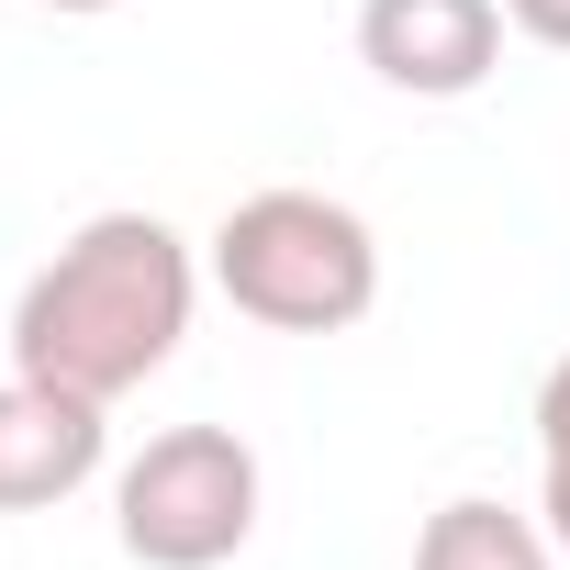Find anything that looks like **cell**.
<instances>
[{
  "mask_svg": "<svg viewBox=\"0 0 570 570\" xmlns=\"http://www.w3.org/2000/svg\"><path fill=\"white\" fill-rule=\"evenodd\" d=\"M358 68L403 101H470L503 68V0H358Z\"/></svg>",
  "mask_w": 570,
  "mask_h": 570,
  "instance_id": "obj_4",
  "label": "cell"
},
{
  "mask_svg": "<svg viewBox=\"0 0 570 570\" xmlns=\"http://www.w3.org/2000/svg\"><path fill=\"white\" fill-rule=\"evenodd\" d=\"M101 470V403L57 381H0V514H46Z\"/></svg>",
  "mask_w": 570,
  "mask_h": 570,
  "instance_id": "obj_5",
  "label": "cell"
},
{
  "mask_svg": "<svg viewBox=\"0 0 570 570\" xmlns=\"http://www.w3.org/2000/svg\"><path fill=\"white\" fill-rule=\"evenodd\" d=\"M112 537L146 570H224L257 537V448L235 425H168L112 481Z\"/></svg>",
  "mask_w": 570,
  "mask_h": 570,
  "instance_id": "obj_3",
  "label": "cell"
},
{
  "mask_svg": "<svg viewBox=\"0 0 570 570\" xmlns=\"http://www.w3.org/2000/svg\"><path fill=\"white\" fill-rule=\"evenodd\" d=\"M213 292L268 336H347L381 303V235L325 190H246L213 224Z\"/></svg>",
  "mask_w": 570,
  "mask_h": 570,
  "instance_id": "obj_2",
  "label": "cell"
},
{
  "mask_svg": "<svg viewBox=\"0 0 570 570\" xmlns=\"http://www.w3.org/2000/svg\"><path fill=\"white\" fill-rule=\"evenodd\" d=\"M190 303H202V268H190L179 224H157V213H90L23 279V303H12V370L112 414L124 392H146L179 358Z\"/></svg>",
  "mask_w": 570,
  "mask_h": 570,
  "instance_id": "obj_1",
  "label": "cell"
},
{
  "mask_svg": "<svg viewBox=\"0 0 570 570\" xmlns=\"http://www.w3.org/2000/svg\"><path fill=\"white\" fill-rule=\"evenodd\" d=\"M414 570H559V537H548L537 514L492 503V492H459V503H436V514H425Z\"/></svg>",
  "mask_w": 570,
  "mask_h": 570,
  "instance_id": "obj_6",
  "label": "cell"
},
{
  "mask_svg": "<svg viewBox=\"0 0 570 570\" xmlns=\"http://www.w3.org/2000/svg\"><path fill=\"white\" fill-rule=\"evenodd\" d=\"M503 23H514V35H537V46H559V57H570V0H503Z\"/></svg>",
  "mask_w": 570,
  "mask_h": 570,
  "instance_id": "obj_8",
  "label": "cell"
},
{
  "mask_svg": "<svg viewBox=\"0 0 570 570\" xmlns=\"http://www.w3.org/2000/svg\"><path fill=\"white\" fill-rule=\"evenodd\" d=\"M46 12H124V0H46Z\"/></svg>",
  "mask_w": 570,
  "mask_h": 570,
  "instance_id": "obj_9",
  "label": "cell"
},
{
  "mask_svg": "<svg viewBox=\"0 0 570 570\" xmlns=\"http://www.w3.org/2000/svg\"><path fill=\"white\" fill-rule=\"evenodd\" d=\"M537 503H548V537L570 559V358L537 381Z\"/></svg>",
  "mask_w": 570,
  "mask_h": 570,
  "instance_id": "obj_7",
  "label": "cell"
}]
</instances>
